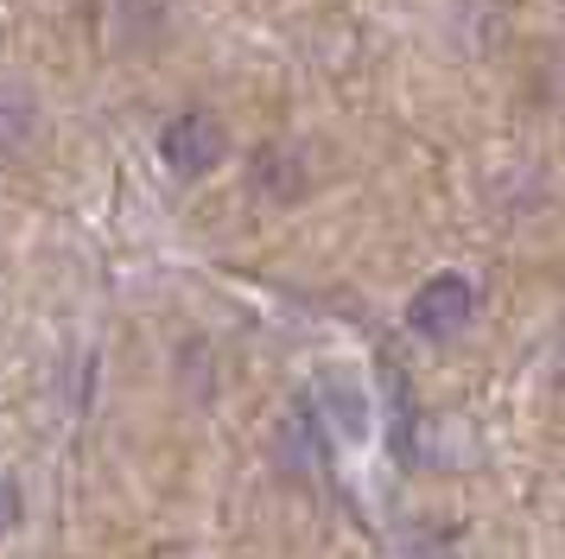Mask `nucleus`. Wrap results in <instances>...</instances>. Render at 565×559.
Returning <instances> with one entry per match:
<instances>
[{
  "label": "nucleus",
  "mask_w": 565,
  "mask_h": 559,
  "mask_svg": "<svg viewBox=\"0 0 565 559\" xmlns=\"http://www.w3.org/2000/svg\"><path fill=\"white\" fill-rule=\"evenodd\" d=\"M159 152H166V166H172L179 178H204V172H216V166L230 159V127L216 122L210 108H184V115L166 122Z\"/></svg>",
  "instance_id": "obj_1"
},
{
  "label": "nucleus",
  "mask_w": 565,
  "mask_h": 559,
  "mask_svg": "<svg viewBox=\"0 0 565 559\" xmlns=\"http://www.w3.org/2000/svg\"><path fill=\"white\" fill-rule=\"evenodd\" d=\"M255 184L267 191V198L292 203L299 191H306V172H299V159H292L286 147H260V159H255Z\"/></svg>",
  "instance_id": "obj_3"
},
{
  "label": "nucleus",
  "mask_w": 565,
  "mask_h": 559,
  "mask_svg": "<svg viewBox=\"0 0 565 559\" xmlns=\"http://www.w3.org/2000/svg\"><path fill=\"white\" fill-rule=\"evenodd\" d=\"M477 318V286L463 274H433L413 286L407 299V330H419V337H451V330H463Z\"/></svg>",
  "instance_id": "obj_2"
},
{
  "label": "nucleus",
  "mask_w": 565,
  "mask_h": 559,
  "mask_svg": "<svg viewBox=\"0 0 565 559\" xmlns=\"http://www.w3.org/2000/svg\"><path fill=\"white\" fill-rule=\"evenodd\" d=\"M20 521H26V496H20V483L0 471V534H13Z\"/></svg>",
  "instance_id": "obj_4"
}]
</instances>
